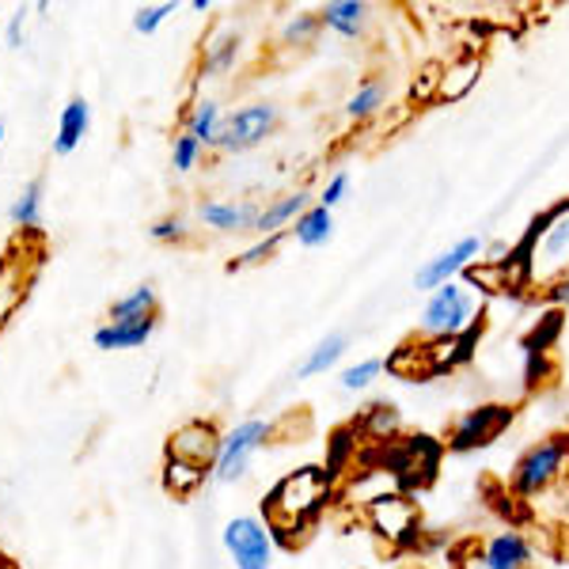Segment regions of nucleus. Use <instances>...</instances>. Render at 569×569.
Segmentation results:
<instances>
[{
  "label": "nucleus",
  "instance_id": "nucleus-16",
  "mask_svg": "<svg viewBox=\"0 0 569 569\" xmlns=\"http://www.w3.org/2000/svg\"><path fill=\"white\" fill-rule=\"evenodd\" d=\"M198 220L217 232H251L259 220V206H236V201H201Z\"/></svg>",
  "mask_w": 569,
  "mask_h": 569
},
{
  "label": "nucleus",
  "instance_id": "nucleus-31",
  "mask_svg": "<svg viewBox=\"0 0 569 569\" xmlns=\"http://www.w3.org/2000/svg\"><path fill=\"white\" fill-rule=\"evenodd\" d=\"M440 77H445V66H437V61H426V66L418 69L415 84H410V99H415V103H437Z\"/></svg>",
  "mask_w": 569,
  "mask_h": 569
},
{
  "label": "nucleus",
  "instance_id": "nucleus-30",
  "mask_svg": "<svg viewBox=\"0 0 569 569\" xmlns=\"http://www.w3.org/2000/svg\"><path fill=\"white\" fill-rule=\"evenodd\" d=\"M284 240H289V232L262 236V240H254L251 247H247V251H243L232 266H228V270H243V266H262L266 259H273V254L281 251V243H284Z\"/></svg>",
  "mask_w": 569,
  "mask_h": 569
},
{
  "label": "nucleus",
  "instance_id": "nucleus-22",
  "mask_svg": "<svg viewBox=\"0 0 569 569\" xmlns=\"http://www.w3.org/2000/svg\"><path fill=\"white\" fill-rule=\"evenodd\" d=\"M220 126H224V110L217 99H198L194 110L187 114V133L194 137L201 149H217Z\"/></svg>",
  "mask_w": 569,
  "mask_h": 569
},
{
  "label": "nucleus",
  "instance_id": "nucleus-4",
  "mask_svg": "<svg viewBox=\"0 0 569 569\" xmlns=\"http://www.w3.org/2000/svg\"><path fill=\"white\" fill-rule=\"evenodd\" d=\"M566 463H569V445L562 437L539 440V445H531L528 452L517 460V471H512V490H517L520 498H539V493H547L550 486L562 479Z\"/></svg>",
  "mask_w": 569,
  "mask_h": 569
},
{
  "label": "nucleus",
  "instance_id": "nucleus-27",
  "mask_svg": "<svg viewBox=\"0 0 569 569\" xmlns=\"http://www.w3.org/2000/svg\"><path fill=\"white\" fill-rule=\"evenodd\" d=\"M206 475H209L206 467L187 463V460H171V456H168V467H163V482H168V490L179 493V498H190V493L206 482Z\"/></svg>",
  "mask_w": 569,
  "mask_h": 569
},
{
  "label": "nucleus",
  "instance_id": "nucleus-37",
  "mask_svg": "<svg viewBox=\"0 0 569 569\" xmlns=\"http://www.w3.org/2000/svg\"><path fill=\"white\" fill-rule=\"evenodd\" d=\"M149 236L156 243L182 240V236H187V220H182V217H163V220H156V224L149 228Z\"/></svg>",
  "mask_w": 569,
  "mask_h": 569
},
{
  "label": "nucleus",
  "instance_id": "nucleus-25",
  "mask_svg": "<svg viewBox=\"0 0 569 569\" xmlns=\"http://www.w3.org/2000/svg\"><path fill=\"white\" fill-rule=\"evenodd\" d=\"M380 376H383L380 357H361V361L346 365V369L338 372V388H342L346 395H361V391H369Z\"/></svg>",
  "mask_w": 569,
  "mask_h": 569
},
{
  "label": "nucleus",
  "instance_id": "nucleus-10",
  "mask_svg": "<svg viewBox=\"0 0 569 569\" xmlns=\"http://www.w3.org/2000/svg\"><path fill=\"white\" fill-rule=\"evenodd\" d=\"M365 517H369V528L376 531V536L388 539V543H407V539L415 536V525H418V509L407 493H391V498L369 505Z\"/></svg>",
  "mask_w": 569,
  "mask_h": 569
},
{
  "label": "nucleus",
  "instance_id": "nucleus-33",
  "mask_svg": "<svg viewBox=\"0 0 569 569\" xmlns=\"http://www.w3.org/2000/svg\"><path fill=\"white\" fill-rule=\"evenodd\" d=\"M179 12V4L176 0H168V4H149V8H137V16H133V31L137 34H156L163 27V20L168 16H176Z\"/></svg>",
  "mask_w": 569,
  "mask_h": 569
},
{
  "label": "nucleus",
  "instance_id": "nucleus-3",
  "mask_svg": "<svg viewBox=\"0 0 569 569\" xmlns=\"http://www.w3.org/2000/svg\"><path fill=\"white\" fill-rule=\"evenodd\" d=\"M482 323V297L471 292L463 281H448L437 292H429L418 316L421 342L440 338H471V330Z\"/></svg>",
  "mask_w": 569,
  "mask_h": 569
},
{
  "label": "nucleus",
  "instance_id": "nucleus-34",
  "mask_svg": "<svg viewBox=\"0 0 569 569\" xmlns=\"http://www.w3.org/2000/svg\"><path fill=\"white\" fill-rule=\"evenodd\" d=\"M365 426H369L376 437H395L402 426V418L391 402H376V407H369V415H365Z\"/></svg>",
  "mask_w": 569,
  "mask_h": 569
},
{
  "label": "nucleus",
  "instance_id": "nucleus-28",
  "mask_svg": "<svg viewBox=\"0 0 569 569\" xmlns=\"http://www.w3.org/2000/svg\"><path fill=\"white\" fill-rule=\"evenodd\" d=\"M319 31H323L319 12H292L289 20L281 23V46H311Z\"/></svg>",
  "mask_w": 569,
  "mask_h": 569
},
{
  "label": "nucleus",
  "instance_id": "nucleus-39",
  "mask_svg": "<svg viewBox=\"0 0 569 569\" xmlns=\"http://www.w3.org/2000/svg\"><path fill=\"white\" fill-rule=\"evenodd\" d=\"M190 8L194 12H213V0H190Z\"/></svg>",
  "mask_w": 569,
  "mask_h": 569
},
{
  "label": "nucleus",
  "instance_id": "nucleus-26",
  "mask_svg": "<svg viewBox=\"0 0 569 569\" xmlns=\"http://www.w3.org/2000/svg\"><path fill=\"white\" fill-rule=\"evenodd\" d=\"M144 316H156L152 284H137L130 297L114 300V308H110V323H130V319H144Z\"/></svg>",
  "mask_w": 569,
  "mask_h": 569
},
{
  "label": "nucleus",
  "instance_id": "nucleus-32",
  "mask_svg": "<svg viewBox=\"0 0 569 569\" xmlns=\"http://www.w3.org/2000/svg\"><path fill=\"white\" fill-rule=\"evenodd\" d=\"M236 53H240V39H236V34H228V39H217L206 50V72H209V77H213V72H228V69L236 66Z\"/></svg>",
  "mask_w": 569,
  "mask_h": 569
},
{
  "label": "nucleus",
  "instance_id": "nucleus-12",
  "mask_svg": "<svg viewBox=\"0 0 569 569\" xmlns=\"http://www.w3.org/2000/svg\"><path fill=\"white\" fill-rule=\"evenodd\" d=\"M316 206V194L311 190H292V194H284L278 201H270V206H262L259 209V220H254V228L251 232L259 236H278V232H289L292 224L300 220V213H308V209Z\"/></svg>",
  "mask_w": 569,
  "mask_h": 569
},
{
  "label": "nucleus",
  "instance_id": "nucleus-19",
  "mask_svg": "<svg viewBox=\"0 0 569 569\" xmlns=\"http://www.w3.org/2000/svg\"><path fill=\"white\" fill-rule=\"evenodd\" d=\"M88 126H91V107H88V99H84V96L69 99L66 110H61L58 137H53V152H58V156H69L80 141H84Z\"/></svg>",
  "mask_w": 569,
  "mask_h": 569
},
{
  "label": "nucleus",
  "instance_id": "nucleus-8",
  "mask_svg": "<svg viewBox=\"0 0 569 569\" xmlns=\"http://www.w3.org/2000/svg\"><path fill=\"white\" fill-rule=\"evenodd\" d=\"M278 130V107L273 103H247L232 114H224V126H220L217 149L220 152H247L259 149V144Z\"/></svg>",
  "mask_w": 569,
  "mask_h": 569
},
{
  "label": "nucleus",
  "instance_id": "nucleus-35",
  "mask_svg": "<svg viewBox=\"0 0 569 569\" xmlns=\"http://www.w3.org/2000/svg\"><path fill=\"white\" fill-rule=\"evenodd\" d=\"M350 187H353L350 171H335V176L323 182V190L316 194V206H323V209H330V213H335V209L346 201V194H350Z\"/></svg>",
  "mask_w": 569,
  "mask_h": 569
},
{
  "label": "nucleus",
  "instance_id": "nucleus-9",
  "mask_svg": "<svg viewBox=\"0 0 569 569\" xmlns=\"http://www.w3.org/2000/svg\"><path fill=\"white\" fill-rule=\"evenodd\" d=\"M512 421L509 407H479L467 410V415L452 426V437H448V448L452 452H475V448L490 445L505 433V426Z\"/></svg>",
  "mask_w": 569,
  "mask_h": 569
},
{
  "label": "nucleus",
  "instance_id": "nucleus-21",
  "mask_svg": "<svg viewBox=\"0 0 569 569\" xmlns=\"http://www.w3.org/2000/svg\"><path fill=\"white\" fill-rule=\"evenodd\" d=\"M383 107H388V80L369 77V80H361V84H357V91L350 99H346V118L361 126V122H372Z\"/></svg>",
  "mask_w": 569,
  "mask_h": 569
},
{
  "label": "nucleus",
  "instance_id": "nucleus-14",
  "mask_svg": "<svg viewBox=\"0 0 569 569\" xmlns=\"http://www.w3.org/2000/svg\"><path fill=\"white\" fill-rule=\"evenodd\" d=\"M319 20H323L327 31H335L338 39H365L372 23V4L365 0H330V4L319 8Z\"/></svg>",
  "mask_w": 569,
  "mask_h": 569
},
{
  "label": "nucleus",
  "instance_id": "nucleus-40",
  "mask_svg": "<svg viewBox=\"0 0 569 569\" xmlns=\"http://www.w3.org/2000/svg\"><path fill=\"white\" fill-rule=\"evenodd\" d=\"M0 137H4V126H0Z\"/></svg>",
  "mask_w": 569,
  "mask_h": 569
},
{
  "label": "nucleus",
  "instance_id": "nucleus-1",
  "mask_svg": "<svg viewBox=\"0 0 569 569\" xmlns=\"http://www.w3.org/2000/svg\"><path fill=\"white\" fill-rule=\"evenodd\" d=\"M520 259H525L531 289H550L569 273V201H558L555 209L531 220L528 236L520 240Z\"/></svg>",
  "mask_w": 569,
  "mask_h": 569
},
{
  "label": "nucleus",
  "instance_id": "nucleus-5",
  "mask_svg": "<svg viewBox=\"0 0 569 569\" xmlns=\"http://www.w3.org/2000/svg\"><path fill=\"white\" fill-rule=\"evenodd\" d=\"M270 421L266 418H247L240 421V426H232L224 433V440H220V456H217V463H213V479L217 482H236V479H243L247 475V467H251L254 460V452L270 440Z\"/></svg>",
  "mask_w": 569,
  "mask_h": 569
},
{
  "label": "nucleus",
  "instance_id": "nucleus-23",
  "mask_svg": "<svg viewBox=\"0 0 569 569\" xmlns=\"http://www.w3.org/2000/svg\"><path fill=\"white\" fill-rule=\"evenodd\" d=\"M383 369L402 376V380H426V376H437L433 365H429V350L426 342L421 346H399L388 361H383Z\"/></svg>",
  "mask_w": 569,
  "mask_h": 569
},
{
  "label": "nucleus",
  "instance_id": "nucleus-15",
  "mask_svg": "<svg viewBox=\"0 0 569 569\" xmlns=\"http://www.w3.org/2000/svg\"><path fill=\"white\" fill-rule=\"evenodd\" d=\"M482 80V58L479 53H460L445 66V77H440L437 88V103H460V99L471 96Z\"/></svg>",
  "mask_w": 569,
  "mask_h": 569
},
{
  "label": "nucleus",
  "instance_id": "nucleus-11",
  "mask_svg": "<svg viewBox=\"0 0 569 569\" xmlns=\"http://www.w3.org/2000/svg\"><path fill=\"white\" fill-rule=\"evenodd\" d=\"M220 437L209 421H187L171 433V445H168V456L171 460H187V463H198V467H213L217 456H220Z\"/></svg>",
  "mask_w": 569,
  "mask_h": 569
},
{
  "label": "nucleus",
  "instance_id": "nucleus-6",
  "mask_svg": "<svg viewBox=\"0 0 569 569\" xmlns=\"http://www.w3.org/2000/svg\"><path fill=\"white\" fill-rule=\"evenodd\" d=\"M220 543L232 555L236 569H270L273 566V531L259 517H232L220 531Z\"/></svg>",
  "mask_w": 569,
  "mask_h": 569
},
{
  "label": "nucleus",
  "instance_id": "nucleus-7",
  "mask_svg": "<svg viewBox=\"0 0 569 569\" xmlns=\"http://www.w3.org/2000/svg\"><path fill=\"white\" fill-rule=\"evenodd\" d=\"M482 247L486 240L482 236H460L452 247H445V251H437L433 259H426L415 270V289L418 292H437L440 284L448 281H460L463 270H471L475 262H482Z\"/></svg>",
  "mask_w": 569,
  "mask_h": 569
},
{
  "label": "nucleus",
  "instance_id": "nucleus-2",
  "mask_svg": "<svg viewBox=\"0 0 569 569\" xmlns=\"http://www.w3.org/2000/svg\"><path fill=\"white\" fill-rule=\"evenodd\" d=\"M330 498V475L323 467H300L284 475L266 498V528L270 531H305L323 512Z\"/></svg>",
  "mask_w": 569,
  "mask_h": 569
},
{
  "label": "nucleus",
  "instance_id": "nucleus-20",
  "mask_svg": "<svg viewBox=\"0 0 569 569\" xmlns=\"http://www.w3.org/2000/svg\"><path fill=\"white\" fill-rule=\"evenodd\" d=\"M330 236H335V213L323 206H311L308 213H300L297 224L289 228V240H297L305 251H316V247H327Z\"/></svg>",
  "mask_w": 569,
  "mask_h": 569
},
{
  "label": "nucleus",
  "instance_id": "nucleus-24",
  "mask_svg": "<svg viewBox=\"0 0 569 569\" xmlns=\"http://www.w3.org/2000/svg\"><path fill=\"white\" fill-rule=\"evenodd\" d=\"M353 501L357 505H376V501H383V498H391V493H402V482H399V475L395 471H365L361 479L353 482Z\"/></svg>",
  "mask_w": 569,
  "mask_h": 569
},
{
  "label": "nucleus",
  "instance_id": "nucleus-18",
  "mask_svg": "<svg viewBox=\"0 0 569 569\" xmlns=\"http://www.w3.org/2000/svg\"><path fill=\"white\" fill-rule=\"evenodd\" d=\"M156 330V316L144 319H130V323H107L96 330V346L99 350H137L152 338Z\"/></svg>",
  "mask_w": 569,
  "mask_h": 569
},
{
  "label": "nucleus",
  "instance_id": "nucleus-38",
  "mask_svg": "<svg viewBox=\"0 0 569 569\" xmlns=\"http://www.w3.org/2000/svg\"><path fill=\"white\" fill-rule=\"evenodd\" d=\"M8 46H12V50L16 46H23V8L12 16V23H8Z\"/></svg>",
  "mask_w": 569,
  "mask_h": 569
},
{
  "label": "nucleus",
  "instance_id": "nucleus-13",
  "mask_svg": "<svg viewBox=\"0 0 569 569\" xmlns=\"http://www.w3.org/2000/svg\"><path fill=\"white\" fill-rule=\"evenodd\" d=\"M536 550H531V539L525 531H498L493 539H486L482 555H479V569H528Z\"/></svg>",
  "mask_w": 569,
  "mask_h": 569
},
{
  "label": "nucleus",
  "instance_id": "nucleus-29",
  "mask_svg": "<svg viewBox=\"0 0 569 569\" xmlns=\"http://www.w3.org/2000/svg\"><path fill=\"white\" fill-rule=\"evenodd\" d=\"M12 224L16 228H39L42 224V179L27 182L23 194L12 206Z\"/></svg>",
  "mask_w": 569,
  "mask_h": 569
},
{
  "label": "nucleus",
  "instance_id": "nucleus-17",
  "mask_svg": "<svg viewBox=\"0 0 569 569\" xmlns=\"http://www.w3.org/2000/svg\"><path fill=\"white\" fill-rule=\"evenodd\" d=\"M346 350H350V335L346 330H330L327 338H319L305 353V361L297 365V380H311V376H327L330 369H338Z\"/></svg>",
  "mask_w": 569,
  "mask_h": 569
},
{
  "label": "nucleus",
  "instance_id": "nucleus-36",
  "mask_svg": "<svg viewBox=\"0 0 569 569\" xmlns=\"http://www.w3.org/2000/svg\"><path fill=\"white\" fill-rule=\"evenodd\" d=\"M201 152H206V149H201V144L187 130L176 133V141H171V163H176V171H194Z\"/></svg>",
  "mask_w": 569,
  "mask_h": 569
}]
</instances>
